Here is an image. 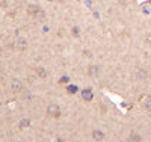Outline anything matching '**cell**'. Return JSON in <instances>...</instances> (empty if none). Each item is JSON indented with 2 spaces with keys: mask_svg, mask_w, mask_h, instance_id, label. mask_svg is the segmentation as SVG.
<instances>
[{
  "mask_svg": "<svg viewBox=\"0 0 151 142\" xmlns=\"http://www.w3.org/2000/svg\"><path fill=\"white\" fill-rule=\"evenodd\" d=\"M80 95H82V100L86 101V103L91 101V100H94V92H92L91 88H85V89H82Z\"/></svg>",
  "mask_w": 151,
  "mask_h": 142,
  "instance_id": "6da1fadb",
  "label": "cell"
},
{
  "mask_svg": "<svg viewBox=\"0 0 151 142\" xmlns=\"http://www.w3.org/2000/svg\"><path fill=\"white\" fill-rule=\"evenodd\" d=\"M140 106H142L144 110L151 112V95H145L144 98H142V101H140Z\"/></svg>",
  "mask_w": 151,
  "mask_h": 142,
  "instance_id": "7a4b0ae2",
  "label": "cell"
},
{
  "mask_svg": "<svg viewBox=\"0 0 151 142\" xmlns=\"http://www.w3.org/2000/svg\"><path fill=\"white\" fill-rule=\"evenodd\" d=\"M47 112H48L50 117H59V115H60V108H59L58 104H50Z\"/></svg>",
  "mask_w": 151,
  "mask_h": 142,
  "instance_id": "3957f363",
  "label": "cell"
},
{
  "mask_svg": "<svg viewBox=\"0 0 151 142\" xmlns=\"http://www.w3.org/2000/svg\"><path fill=\"white\" fill-rule=\"evenodd\" d=\"M88 76L89 77H98L100 76V67L98 65H91L88 68Z\"/></svg>",
  "mask_w": 151,
  "mask_h": 142,
  "instance_id": "277c9868",
  "label": "cell"
},
{
  "mask_svg": "<svg viewBox=\"0 0 151 142\" xmlns=\"http://www.w3.org/2000/svg\"><path fill=\"white\" fill-rule=\"evenodd\" d=\"M104 136H106V135H104L101 130H94V131H92V139H95V141H103Z\"/></svg>",
  "mask_w": 151,
  "mask_h": 142,
  "instance_id": "5b68a950",
  "label": "cell"
},
{
  "mask_svg": "<svg viewBox=\"0 0 151 142\" xmlns=\"http://www.w3.org/2000/svg\"><path fill=\"white\" fill-rule=\"evenodd\" d=\"M17 49L21 50V51H24L26 49H27V41L23 39V38H20L18 41H17Z\"/></svg>",
  "mask_w": 151,
  "mask_h": 142,
  "instance_id": "8992f818",
  "label": "cell"
},
{
  "mask_svg": "<svg viewBox=\"0 0 151 142\" xmlns=\"http://www.w3.org/2000/svg\"><path fill=\"white\" fill-rule=\"evenodd\" d=\"M11 88H12V91H21L23 89V83L20 80H14L12 85H11Z\"/></svg>",
  "mask_w": 151,
  "mask_h": 142,
  "instance_id": "52a82bcc",
  "label": "cell"
},
{
  "mask_svg": "<svg viewBox=\"0 0 151 142\" xmlns=\"http://www.w3.org/2000/svg\"><path fill=\"white\" fill-rule=\"evenodd\" d=\"M136 77L139 79V80H145V79L148 77V76H147V71H145V70H139L138 74H136Z\"/></svg>",
  "mask_w": 151,
  "mask_h": 142,
  "instance_id": "ba28073f",
  "label": "cell"
},
{
  "mask_svg": "<svg viewBox=\"0 0 151 142\" xmlns=\"http://www.w3.org/2000/svg\"><path fill=\"white\" fill-rule=\"evenodd\" d=\"M37 74H38V77L44 79V77H47V71L44 68H37Z\"/></svg>",
  "mask_w": 151,
  "mask_h": 142,
  "instance_id": "9c48e42d",
  "label": "cell"
},
{
  "mask_svg": "<svg viewBox=\"0 0 151 142\" xmlns=\"http://www.w3.org/2000/svg\"><path fill=\"white\" fill-rule=\"evenodd\" d=\"M67 91H68V94H74V92H77V86H74V85H68Z\"/></svg>",
  "mask_w": 151,
  "mask_h": 142,
  "instance_id": "30bf717a",
  "label": "cell"
},
{
  "mask_svg": "<svg viewBox=\"0 0 151 142\" xmlns=\"http://www.w3.org/2000/svg\"><path fill=\"white\" fill-rule=\"evenodd\" d=\"M129 141H142V138H139V135H136V133H133V135L129 138Z\"/></svg>",
  "mask_w": 151,
  "mask_h": 142,
  "instance_id": "8fae6325",
  "label": "cell"
},
{
  "mask_svg": "<svg viewBox=\"0 0 151 142\" xmlns=\"http://www.w3.org/2000/svg\"><path fill=\"white\" fill-rule=\"evenodd\" d=\"M20 126H23V127L29 126V120H24V121H21V122H20Z\"/></svg>",
  "mask_w": 151,
  "mask_h": 142,
  "instance_id": "7c38bea8",
  "label": "cell"
},
{
  "mask_svg": "<svg viewBox=\"0 0 151 142\" xmlns=\"http://www.w3.org/2000/svg\"><path fill=\"white\" fill-rule=\"evenodd\" d=\"M147 42H148V44H151V33L147 37Z\"/></svg>",
  "mask_w": 151,
  "mask_h": 142,
  "instance_id": "4fadbf2b",
  "label": "cell"
}]
</instances>
